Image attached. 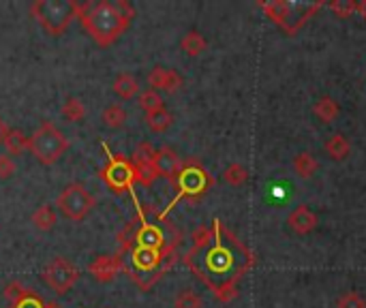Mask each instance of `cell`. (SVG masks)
Segmentation results:
<instances>
[{
  "label": "cell",
  "mask_w": 366,
  "mask_h": 308,
  "mask_svg": "<svg viewBox=\"0 0 366 308\" xmlns=\"http://www.w3.org/2000/svg\"><path fill=\"white\" fill-rule=\"evenodd\" d=\"M60 116L67 122H81V120H84V116H86V107L77 97H69L62 103V107H60Z\"/></svg>",
  "instance_id": "obj_23"
},
{
  "label": "cell",
  "mask_w": 366,
  "mask_h": 308,
  "mask_svg": "<svg viewBox=\"0 0 366 308\" xmlns=\"http://www.w3.org/2000/svg\"><path fill=\"white\" fill-rule=\"evenodd\" d=\"M43 281L54 293L62 295V293H67L75 287V283L79 281V270L73 266L69 259L56 257L43 268Z\"/></svg>",
  "instance_id": "obj_6"
},
{
  "label": "cell",
  "mask_w": 366,
  "mask_h": 308,
  "mask_svg": "<svg viewBox=\"0 0 366 308\" xmlns=\"http://www.w3.org/2000/svg\"><path fill=\"white\" fill-rule=\"evenodd\" d=\"M148 83L152 91H163V93H178L182 88V75L174 69H165V67H154L148 73Z\"/></svg>",
  "instance_id": "obj_11"
},
{
  "label": "cell",
  "mask_w": 366,
  "mask_h": 308,
  "mask_svg": "<svg viewBox=\"0 0 366 308\" xmlns=\"http://www.w3.org/2000/svg\"><path fill=\"white\" fill-rule=\"evenodd\" d=\"M137 234H140V227H137V221L129 223L125 229L118 234V246L120 250H129L135 242H137Z\"/></svg>",
  "instance_id": "obj_30"
},
{
  "label": "cell",
  "mask_w": 366,
  "mask_h": 308,
  "mask_svg": "<svg viewBox=\"0 0 366 308\" xmlns=\"http://www.w3.org/2000/svg\"><path fill=\"white\" fill-rule=\"evenodd\" d=\"M15 173V163L9 154H0V180H9Z\"/></svg>",
  "instance_id": "obj_34"
},
{
  "label": "cell",
  "mask_w": 366,
  "mask_h": 308,
  "mask_svg": "<svg viewBox=\"0 0 366 308\" xmlns=\"http://www.w3.org/2000/svg\"><path fill=\"white\" fill-rule=\"evenodd\" d=\"M176 182H178V197L170 206H174L182 197L195 199V197L203 195L208 191L210 178H208V173L203 171L199 165H187V167H182V173H180V178Z\"/></svg>",
  "instance_id": "obj_8"
},
{
  "label": "cell",
  "mask_w": 366,
  "mask_h": 308,
  "mask_svg": "<svg viewBox=\"0 0 366 308\" xmlns=\"http://www.w3.org/2000/svg\"><path fill=\"white\" fill-rule=\"evenodd\" d=\"M69 148V140L65 138L62 130L52 124V122H43L41 124L28 144V150L34 154V159L43 165H54L62 159V154Z\"/></svg>",
  "instance_id": "obj_4"
},
{
  "label": "cell",
  "mask_w": 366,
  "mask_h": 308,
  "mask_svg": "<svg viewBox=\"0 0 366 308\" xmlns=\"http://www.w3.org/2000/svg\"><path fill=\"white\" fill-rule=\"evenodd\" d=\"M180 48H182V52H184L187 56H199L201 52H206L208 41H206V36H203L201 32L189 30V32L182 36V41H180Z\"/></svg>",
  "instance_id": "obj_20"
},
{
  "label": "cell",
  "mask_w": 366,
  "mask_h": 308,
  "mask_svg": "<svg viewBox=\"0 0 366 308\" xmlns=\"http://www.w3.org/2000/svg\"><path fill=\"white\" fill-rule=\"evenodd\" d=\"M201 306H203L201 297L191 289H182L174 297V308H201Z\"/></svg>",
  "instance_id": "obj_29"
},
{
  "label": "cell",
  "mask_w": 366,
  "mask_h": 308,
  "mask_svg": "<svg viewBox=\"0 0 366 308\" xmlns=\"http://www.w3.org/2000/svg\"><path fill=\"white\" fill-rule=\"evenodd\" d=\"M101 120H103V124L107 128H120L122 124L127 122V109L122 107V105H118V103L107 105L103 109V114H101Z\"/></svg>",
  "instance_id": "obj_24"
},
{
  "label": "cell",
  "mask_w": 366,
  "mask_h": 308,
  "mask_svg": "<svg viewBox=\"0 0 366 308\" xmlns=\"http://www.w3.org/2000/svg\"><path fill=\"white\" fill-rule=\"evenodd\" d=\"M323 150H325V154H328L332 161H345L349 156V152H351V146H349V142H347L345 135L334 133V135H330L328 140H325Z\"/></svg>",
  "instance_id": "obj_15"
},
{
  "label": "cell",
  "mask_w": 366,
  "mask_h": 308,
  "mask_svg": "<svg viewBox=\"0 0 366 308\" xmlns=\"http://www.w3.org/2000/svg\"><path fill=\"white\" fill-rule=\"evenodd\" d=\"M7 135H9V126L5 124V120H0V144H5Z\"/></svg>",
  "instance_id": "obj_35"
},
{
  "label": "cell",
  "mask_w": 366,
  "mask_h": 308,
  "mask_svg": "<svg viewBox=\"0 0 366 308\" xmlns=\"http://www.w3.org/2000/svg\"><path fill=\"white\" fill-rule=\"evenodd\" d=\"M264 11H266V15H268L276 26H280L287 34H296V30L304 24V20H300V18L294 13V11H296V5L285 3V0H274V3L264 5Z\"/></svg>",
  "instance_id": "obj_9"
},
{
  "label": "cell",
  "mask_w": 366,
  "mask_h": 308,
  "mask_svg": "<svg viewBox=\"0 0 366 308\" xmlns=\"http://www.w3.org/2000/svg\"><path fill=\"white\" fill-rule=\"evenodd\" d=\"M48 308H52V306H48Z\"/></svg>",
  "instance_id": "obj_37"
},
{
  "label": "cell",
  "mask_w": 366,
  "mask_h": 308,
  "mask_svg": "<svg viewBox=\"0 0 366 308\" xmlns=\"http://www.w3.org/2000/svg\"><path fill=\"white\" fill-rule=\"evenodd\" d=\"M339 112H341L339 103H337L332 97H328V95L319 97V99L315 101V105H313V114H315L321 122H325V124L334 122L337 116H339Z\"/></svg>",
  "instance_id": "obj_18"
},
{
  "label": "cell",
  "mask_w": 366,
  "mask_h": 308,
  "mask_svg": "<svg viewBox=\"0 0 366 308\" xmlns=\"http://www.w3.org/2000/svg\"><path fill=\"white\" fill-rule=\"evenodd\" d=\"M56 210H54V206H50V203H43V206H39L34 212H32V225H34V229H39V232H52L54 229V225H56Z\"/></svg>",
  "instance_id": "obj_17"
},
{
  "label": "cell",
  "mask_w": 366,
  "mask_h": 308,
  "mask_svg": "<svg viewBox=\"0 0 366 308\" xmlns=\"http://www.w3.org/2000/svg\"><path fill=\"white\" fill-rule=\"evenodd\" d=\"M144 120H146V124H148V128L152 130V133H165L174 122V116L165 107H161V109H154V112L146 114Z\"/></svg>",
  "instance_id": "obj_19"
},
{
  "label": "cell",
  "mask_w": 366,
  "mask_h": 308,
  "mask_svg": "<svg viewBox=\"0 0 366 308\" xmlns=\"http://www.w3.org/2000/svg\"><path fill=\"white\" fill-rule=\"evenodd\" d=\"M95 206H97L95 195L79 182L67 185L56 199V208L60 210V214L75 223L84 221V218L95 210Z\"/></svg>",
  "instance_id": "obj_5"
},
{
  "label": "cell",
  "mask_w": 366,
  "mask_h": 308,
  "mask_svg": "<svg viewBox=\"0 0 366 308\" xmlns=\"http://www.w3.org/2000/svg\"><path fill=\"white\" fill-rule=\"evenodd\" d=\"M137 103H140V107H142L146 114H150V112H154V109H161V107H165V105H163L161 95H158L156 91H152V88H148V91L140 93Z\"/></svg>",
  "instance_id": "obj_28"
},
{
  "label": "cell",
  "mask_w": 366,
  "mask_h": 308,
  "mask_svg": "<svg viewBox=\"0 0 366 308\" xmlns=\"http://www.w3.org/2000/svg\"><path fill=\"white\" fill-rule=\"evenodd\" d=\"M156 178H158V175H156V171H154V165L135 167V182H140V185H144V187H150Z\"/></svg>",
  "instance_id": "obj_33"
},
{
  "label": "cell",
  "mask_w": 366,
  "mask_h": 308,
  "mask_svg": "<svg viewBox=\"0 0 366 308\" xmlns=\"http://www.w3.org/2000/svg\"><path fill=\"white\" fill-rule=\"evenodd\" d=\"M101 180L111 191L122 193V191H127V189L133 187V182H135V167L129 161L107 152V165L101 171Z\"/></svg>",
  "instance_id": "obj_7"
},
{
  "label": "cell",
  "mask_w": 366,
  "mask_h": 308,
  "mask_svg": "<svg viewBox=\"0 0 366 308\" xmlns=\"http://www.w3.org/2000/svg\"><path fill=\"white\" fill-rule=\"evenodd\" d=\"M195 255L201 253L203 270H199L201 281L206 283L221 302L236 297V283L253 263L251 253L244 248L233 236L221 232L219 221H215V232L210 240L193 248Z\"/></svg>",
  "instance_id": "obj_1"
},
{
  "label": "cell",
  "mask_w": 366,
  "mask_h": 308,
  "mask_svg": "<svg viewBox=\"0 0 366 308\" xmlns=\"http://www.w3.org/2000/svg\"><path fill=\"white\" fill-rule=\"evenodd\" d=\"M358 13L366 20V0H362V3H358Z\"/></svg>",
  "instance_id": "obj_36"
},
{
  "label": "cell",
  "mask_w": 366,
  "mask_h": 308,
  "mask_svg": "<svg viewBox=\"0 0 366 308\" xmlns=\"http://www.w3.org/2000/svg\"><path fill=\"white\" fill-rule=\"evenodd\" d=\"M28 144H30V138H26L20 128H9V135L5 140V148L11 152V154H22L24 150H28Z\"/></svg>",
  "instance_id": "obj_26"
},
{
  "label": "cell",
  "mask_w": 366,
  "mask_h": 308,
  "mask_svg": "<svg viewBox=\"0 0 366 308\" xmlns=\"http://www.w3.org/2000/svg\"><path fill=\"white\" fill-rule=\"evenodd\" d=\"M337 308H366V300L358 291H347L337 300Z\"/></svg>",
  "instance_id": "obj_32"
},
{
  "label": "cell",
  "mask_w": 366,
  "mask_h": 308,
  "mask_svg": "<svg viewBox=\"0 0 366 308\" xmlns=\"http://www.w3.org/2000/svg\"><path fill=\"white\" fill-rule=\"evenodd\" d=\"M111 88H114V93H116L120 99H125V101L133 99V97L140 93V83H137V79H135L131 73H120V75H116Z\"/></svg>",
  "instance_id": "obj_16"
},
{
  "label": "cell",
  "mask_w": 366,
  "mask_h": 308,
  "mask_svg": "<svg viewBox=\"0 0 366 308\" xmlns=\"http://www.w3.org/2000/svg\"><path fill=\"white\" fill-rule=\"evenodd\" d=\"M135 11L127 0H99L79 5V22L101 48H109L125 34Z\"/></svg>",
  "instance_id": "obj_2"
},
{
  "label": "cell",
  "mask_w": 366,
  "mask_h": 308,
  "mask_svg": "<svg viewBox=\"0 0 366 308\" xmlns=\"http://www.w3.org/2000/svg\"><path fill=\"white\" fill-rule=\"evenodd\" d=\"M161 261H163V250H158V248H146V246H135L133 248V263H135V268H140L144 272L154 270Z\"/></svg>",
  "instance_id": "obj_14"
},
{
  "label": "cell",
  "mask_w": 366,
  "mask_h": 308,
  "mask_svg": "<svg viewBox=\"0 0 366 308\" xmlns=\"http://www.w3.org/2000/svg\"><path fill=\"white\" fill-rule=\"evenodd\" d=\"M154 171H156V175H161V178H165L170 182H176L180 178V173H182V161H180V156L172 148L163 146V148L156 150Z\"/></svg>",
  "instance_id": "obj_10"
},
{
  "label": "cell",
  "mask_w": 366,
  "mask_h": 308,
  "mask_svg": "<svg viewBox=\"0 0 366 308\" xmlns=\"http://www.w3.org/2000/svg\"><path fill=\"white\" fill-rule=\"evenodd\" d=\"M154 156H156L154 146L150 142H142V144H137V148L133 152V167L154 165Z\"/></svg>",
  "instance_id": "obj_27"
},
{
  "label": "cell",
  "mask_w": 366,
  "mask_h": 308,
  "mask_svg": "<svg viewBox=\"0 0 366 308\" xmlns=\"http://www.w3.org/2000/svg\"><path fill=\"white\" fill-rule=\"evenodd\" d=\"M135 246H146V248H158V250H163V234L154 225H148L146 223V225L140 227Z\"/></svg>",
  "instance_id": "obj_22"
},
{
  "label": "cell",
  "mask_w": 366,
  "mask_h": 308,
  "mask_svg": "<svg viewBox=\"0 0 366 308\" xmlns=\"http://www.w3.org/2000/svg\"><path fill=\"white\" fill-rule=\"evenodd\" d=\"M317 167H319V163L315 161V156H313L311 152H300V154H296V159H294V173L298 175L300 180L313 178L315 171H317Z\"/></svg>",
  "instance_id": "obj_21"
},
{
  "label": "cell",
  "mask_w": 366,
  "mask_h": 308,
  "mask_svg": "<svg viewBox=\"0 0 366 308\" xmlns=\"http://www.w3.org/2000/svg\"><path fill=\"white\" fill-rule=\"evenodd\" d=\"M287 225L300 234V236H306L311 234L315 227H317V214L309 208V206H298L290 216H287Z\"/></svg>",
  "instance_id": "obj_13"
},
{
  "label": "cell",
  "mask_w": 366,
  "mask_h": 308,
  "mask_svg": "<svg viewBox=\"0 0 366 308\" xmlns=\"http://www.w3.org/2000/svg\"><path fill=\"white\" fill-rule=\"evenodd\" d=\"M223 180L231 187H242L244 182L249 180V169L240 165V163H231L227 165V169L223 171Z\"/></svg>",
  "instance_id": "obj_25"
},
{
  "label": "cell",
  "mask_w": 366,
  "mask_h": 308,
  "mask_svg": "<svg viewBox=\"0 0 366 308\" xmlns=\"http://www.w3.org/2000/svg\"><path fill=\"white\" fill-rule=\"evenodd\" d=\"M330 11L341 18V20H347L351 18L353 13H358V3H353V0H332V3L328 5Z\"/></svg>",
  "instance_id": "obj_31"
},
{
  "label": "cell",
  "mask_w": 366,
  "mask_h": 308,
  "mask_svg": "<svg viewBox=\"0 0 366 308\" xmlns=\"http://www.w3.org/2000/svg\"><path fill=\"white\" fill-rule=\"evenodd\" d=\"M122 270V259L120 255H99L90 263V274L99 283H111L118 272Z\"/></svg>",
  "instance_id": "obj_12"
},
{
  "label": "cell",
  "mask_w": 366,
  "mask_h": 308,
  "mask_svg": "<svg viewBox=\"0 0 366 308\" xmlns=\"http://www.w3.org/2000/svg\"><path fill=\"white\" fill-rule=\"evenodd\" d=\"M32 18L46 28L52 36H60L73 18L79 15V5L73 0H36L30 5Z\"/></svg>",
  "instance_id": "obj_3"
}]
</instances>
